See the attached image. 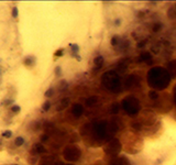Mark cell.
I'll list each match as a JSON object with an SVG mask.
<instances>
[{"mask_svg":"<svg viewBox=\"0 0 176 165\" xmlns=\"http://www.w3.org/2000/svg\"><path fill=\"white\" fill-rule=\"evenodd\" d=\"M14 143H16V145L17 146H21V145L23 144L24 143V140H23V138H21V137H18L16 139V141H14Z\"/></svg>","mask_w":176,"mask_h":165,"instance_id":"1","label":"cell"},{"mask_svg":"<svg viewBox=\"0 0 176 165\" xmlns=\"http://www.w3.org/2000/svg\"><path fill=\"white\" fill-rule=\"evenodd\" d=\"M11 135H12V131H10V130H7V131H5L2 133V137L6 138V139H8V138H10Z\"/></svg>","mask_w":176,"mask_h":165,"instance_id":"2","label":"cell"},{"mask_svg":"<svg viewBox=\"0 0 176 165\" xmlns=\"http://www.w3.org/2000/svg\"><path fill=\"white\" fill-rule=\"evenodd\" d=\"M12 17L13 18H17V17H18V8H17V7H13V9H12Z\"/></svg>","mask_w":176,"mask_h":165,"instance_id":"3","label":"cell"},{"mask_svg":"<svg viewBox=\"0 0 176 165\" xmlns=\"http://www.w3.org/2000/svg\"><path fill=\"white\" fill-rule=\"evenodd\" d=\"M11 110H12V112H14V114H18V112H20V107L19 106H13L12 108H11Z\"/></svg>","mask_w":176,"mask_h":165,"instance_id":"4","label":"cell"},{"mask_svg":"<svg viewBox=\"0 0 176 165\" xmlns=\"http://www.w3.org/2000/svg\"><path fill=\"white\" fill-rule=\"evenodd\" d=\"M34 149H36L38 152H43V151H44V149L40 144H35V145H34Z\"/></svg>","mask_w":176,"mask_h":165,"instance_id":"5","label":"cell"},{"mask_svg":"<svg viewBox=\"0 0 176 165\" xmlns=\"http://www.w3.org/2000/svg\"><path fill=\"white\" fill-rule=\"evenodd\" d=\"M41 139H42V141H45V140H46L47 138H46V135H42V138H41Z\"/></svg>","mask_w":176,"mask_h":165,"instance_id":"6","label":"cell"},{"mask_svg":"<svg viewBox=\"0 0 176 165\" xmlns=\"http://www.w3.org/2000/svg\"><path fill=\"white\" fill-rule=\"evenodd\" d=\"M51 95H52V90H49L46 93V96H51Z\"/></svg>","mask_w":176,"mask_h":165,"instance_id":"7","label":"cell"}]
</instances>
